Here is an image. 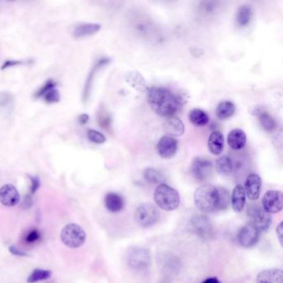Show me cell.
<instances>
[{"label": "cell", "mask_w": 283, "mask_h": 283, "mask_svg": "<svg viewBox=\"0 0 283 283\" xmlns=\"http://www.w3.org/2000/svg\"><path fill=\"white\" fill-rule=\"evenodd\" d=\"M147 101L157 115L173 116L181 107V99L164 87H151L147 92Z\"/></svg>", "instance_id": "6da1fadb"}, {"label": "cell", "mask_w": 283, "mask_h": 283, "mask_svg": "<svg viewBox=\"0 0 283 283\" xmlns=\"http://www.w3.org/2000/svg\"><path fill=\"white\" fill-rule=\"evenodd\" d=\"M194 202L199 210L212 213L218 210L219 190L215 186L205 185L197 189L194 193Z\"/></svg>", "instance_id": "7a4b0ae2"}, {"label": "cell", "mask_w": 283, "mask_h": 283, "mask_svg": "<svg viewBox=\"0 0 283 283\" xmlns=\"http://www.w3.org/2000/svg\"><path fill=\"white\" fill-rule=\"evenodd\" d=\"M154 202L165 211H174L180 206V197L176 189L166 184L158 185L154 193Z\"/></svg>", "instance_id": "3957f363"}, {"label": "cell", "mask_w": 283, "mask_h": 283, "mask_svg": "<svg viewBox=\"0 0 283 283\" xmlns=\"http://www.w3.org/2000/svg\"><path fill=\"white\" fill-rule=\"evenodd\" d=\"M160 218V213L157 208L152 204H142L135 212V224L141 227H151L154 226Z\"/></svg>", "instance_id": "277c9868"}, {"label": "cell", "mask_w": 283, "mask_h": 283, "mask_svg": "<svg viewBox=\"0 0 283 283\" xmlns=\"http://www.w3.org/2000/svg\"><path fill=\"white\" fill-rule=\"evenodd\" d=\"M151 258L148 249L142 247H132L127 253V264L132 269L142 272L151 266Z\"/></svg>", "instance_id": "5b68a950"}, {"label": "cell", "mask_w": 283, "mask_h": 283, "mask_svg": "<svg viewBox=\"0 0 283 283\" xmlns=\"http://www.w3.org/2000/svg\"><path fill=\"white\" fill-rule=\"evenodd\" d=\"M61 239L66 246L76 248L82 246L86 241V233L79 225L71 224L62 229Z\"/></svg>", "instance_id": "8992f818"}, {"label": "cell", "mask_w": 283, "mask_h": 283, "mask_svg": "<svg viewBox=\"0 0 283 283\" xmlns=\"http://www.w3.org/2000/svg\"><path fill=\"white\" fill-rule=\"evenodd\" d=\"M193 233L204 240L209 239L213 235V227L207 216L199 214L193 216L190 221Z\"/></svg>", "instance_id": "52a82bcc"}, {"label": "cell", "mask_w": 283, "mask_h": 283, "mask_svg": "<svg viewBox=\"0 0 283 283\" xmlns=\"http://www.w3.org/2000/svg\"><path fill=\"white\" fill-rule=\"evenodd\" d=\"M247 214L252 219V225L258 228L259 232H265L268 229L271 225L272 218L269 213L264 210V208L260 206H248Z\"/></svg>", "instance_id": "ba28073f"}, {"label": "cell", "mask_w": 283, "mask_h": 283, "mask_svg": "<svg viewBox=\"0 0 283 283\" xmlns=\"http://www.w3.org/2000/svg\"><path fill=\"white\" fill-rule=\"evenodd\" d=\"M213 166L209 160L204 158L197 157L193 160L191 166V173L195 180L205 181L208 179L212 174Z\"/></svg>", "instance_id": "9c48e42d"}, {"label": "cell", "mask_w": 283, "mask_h": 283, "mask_svg": "<svg viewBox=\"0 0 283 283\" xmlns=\"http://www.w3.org/2000/svg\"><path fill=\"white\" fill-rule=\"evenodd\" d=\"M260 232L249 223L241 227L238 233V241L244 247H251L258 243Z\"/></svg>", "instance_id": "30bf717a"}, {"label": "cell", "mask_w": 283, "mask_h": 283, "mask_svg": "<svg viewBox=\"0 0 283 283\" xmlns=\"http://www.w3.org/2000/svg\"><path fill=\"white\" fill-rule=\"evenodd\" d=\"M263 206L268 213L280 212L283 208V193L278 190L267 191L263 199Z\"/></svg>", "instance_id": "8fae6325"}, {"label": "cell", "mask_w": 283, "mask_h": 283, "mask_svg": "<svg viewBox=\"0 0 283 283\" xmlns=\"http://www.w3.org/2000/svg\"><path fill=\"white\" fill-rule=\"evenodd\" d=\"M158 154L160 157L169 159L173 157L178 149V141L176 139L170 135H165L160 138L157 144Z\"/></svg>", "instance_id": "7c38bea8"}, {"label": "cell", "mask_w": 283, "mask_h": 283, "mask_svg": "<svg viewBox=\"0 0 283 283\" xmlns=\"http://www.w3.org/2000/svg\"><path fill=\"white\" fill-rule=\"evenodd\" d=\"M244 188L246 197L252 201H255L260 196L262 189L261 177L257 174H250L246 179Z\"/></svg>", "instance_id": "4fadbf2b"}, {"label": "cell", "mask_w": 283, "mask_h": 283, "mask_svg": "<svg viewBox=\"0 0 283 283\" xmlns=\"http://www.w3.org/2000/svg\"><path fill=\"white\" fill-rule=\"evenodd\" d=\"M20 195L14 185H3L0 189V203L7 207H13L19 203Z\"/></svg>", "instance_id": "5bb4252c"}, {"label": "cell", "mask_w": 283, "mask_h": 283, "mask_svg": "<svg viewBox=\"0 0 283 283\" xmlns=\"http://www.w3.org/2000/svg\"><path fill=\"white\" fill-rule=\"evenodd\" d=\"M109 58H101L99 59L97 62H95V64L93 66L92 68L89 75L87 76V81L85 83L84 90H83V101H88L89 96H90L91 89L93 87V80L95 78L96 73H98L99 71L101 70V68L106 67L107 65L109 64Z\"/></svg>", "instance_id": "9a60e30c"}, {"label": "cell", "mask_w": 283, "mask_h": 283, "mask_svg": "<svg viewBox=\"0 0 283 283\" xmlns=\"http://www.w3.org/2000/svg\"><path fill=\"white\" fill-rule=\"evenodd\" d=\"M283 272L278 268L266 269L259 272L257 277V283H283Z\"/></svg>", "instance_id": "2e32d148"}, {"label": "cell", "mask_w": 283, "mask_h": 283, "mask_svg": "<svg viewBox=\"0 0 283 283\" xmlns=\"http://www.w3.org/2000/svg\"><path fill=\"white\" fill-rule=\"evenodd\" d=\"M227 144L233 150H241L246 146L247 135L241 129H234L227 135Z\"/></svg>", "instance_id": "e0dca14e"}, {"label": "cell", "mask_w": 283, "mask_h": 283, "mask_svg": "<svg viewBox=\"0 0 283 283\" xmlns=\"http://www.w3.org/2000/svg\"><path fill=\"white\" fill-rule=\"evenodd\" d=\"M225 137L221 132H213L208 140V149L213 155H219L224 151Z\"/></svg>", "instance_id": "ac0fdd59"}, {"label": "cell", "mask_w": 283, "mask_h": 283, "mask_svg": "<svg viewBox=\"0 0 283 283\" xmlns=\"http://www.w3.org/2000/svg\"><path fill=\"white\" fill-rule=\"evenodd\" d=\"M165 130L170 136H181L185 133V125L180 118L173 115L166 120Z\"/></svg>", "instance_id": "d6986e66"}, {"label": "cell", "mask_w": 283, "mask_h": 283, "mask_svg": "<svg viewBox=\"0 0 283 283\" xmlns=\"http://www.w3.org/2000/svg\"><path fill=\"white\" fill-rule=\"evenodd\" d=\"M231 203L233 210L237 213H240L244 210V206L246 204V193L243 185H238L233 189V193L231 195Z\"/></svg>", "instance_id": "ffe728a7"}, {"label": "cell", "mask_w": 283, "mask_h": 283, "mask_svg": "<svg viewBox=\"0 0 283 283\" xmlns=\"http://www.w3.org/2000/svg\"><path fill=\"white\" fill-rule=\"evenodd\" d=\"M101 28V24L99 23H81L74 28L73 36L75 38H82L86 37L93 36L96 33H98Z\"/></svg>", "instance_id": "44dd1931"}, {"label": "cell", "mask_w": 283, "mask_h": 283, "mask_svg": "<svg viewBox=\"0 0 283 283\" xmlns=\"http://www.w3.org/2000/svg\"><path fill=\"white\" fill-rule=\"evenodd\" d=\"M105 205L112 213L121 212L125 207V199L116 193H107L105 197Z\"/></svg>", "instance_id": "7402d4cb"}, {"label": "cell", "mask_w": 283, "mask_h": 283, "mask_svg": "<svg viewBox=\"0 0 283 283\" xmlns=\"http://www.w3.org/2000/svg\"><path fill=\"white\" fill-rule=\"evenodd\" d=\"M235 113V106L229 101H221L216 109V115L219 119H227Z\"/></svg>", "instance_id": "603a6c76"}, {"label": "cell", "mask_w": 283, "mask_h": 283, "mask_svg": "<svg viewBox=\"0 0 283 283\" xmlns=\"http://www.w3.org/2000/svg\"><path fill=\"white\" fill-rule=\"evenodd\" d=\"M252 8L248 5L241 6L236 14V21L238 25L245 27L248 25L252 19Z\"/></svg>", "instance_id": "cb8c5ba5"}, {"label": "cell", "mask_w": 283, "mask_h": 283, "mask_svg": "<svg viewBox=\"0 0 283 283\" xmlns=\"http://www.w3.org/2000/svg\"><path fill=\"white\" fill-rule=\"evenodd\" d=\"M189 117L191 122L196 126H206L209 121V118L207 113L199 108H194L189 113Z\"/></svg>", "instance_id": "d4e9b609"}, {"label": "cell", "mask_w": 283, "mask_h": 283, "mask_svg": "<svg viewBox=\"0 0 283 283\" xmlns=\"http://www.w3.org/2000/svg\"><path fill=\"white\" fill-rule=\"evenodd\" d=\"M216 170L223 175L229 174L233 170V163L231 158L227 155L219 157L216 161Z\"/></svg>", "instance_id": "484cf974"}, {"label": "cell", "mask_w": 283, "mask_h": 283, "mask_svg": "<svg viewBox=\"0 0 283 283\" xmlns=\"http://www.w3.org/2000/svg\"><path fill=\"white\" fill-rule=\"evenodd\" d=\"M144 177L147 182L153 185L165 184V178L161 173L153 168H147L144 171Z\"/></svg>", "instance_id": "4316f807"}, {"label": "cell", "mask_w": 283, "mask_h": 283, "mask_svg": "<svg viewBox=\"0 0 283 283\" xmlns=\"http://www.w3.org/2000/svg\"><path fill=\"white\" fill-rule=\"evenodd\" d=\"M52 276L51 271L48 270L35 269L28 277V283H34L39 281L47 280Z\"/></svg>", "instance_id": "83f0119b"}, {"label": "cell", "mask_w": 283, "mask_h": 283, "mask_svg": "<svg viewBox=\"0 0 283 283\" xmlns=\"http://www.w3.org/2000/svg\"><path fill=\"white\" fill-rule=\"evenodd\" d=\"M219 190V207L218 210L227 209L230 205V193L225 188H218Z\"/></svg>", "instance_id": "f1b7e54d"}, {"label": "cell", "mask_w": 283, "mask_h": 283, "mask_svg": "<svg viewBox=\"0 0 283 283\" xmlns=\"http://www.w3.org/2000/svg\"><path fill=\"white\" fill-rule=\"evenodd\" d=\"M98 123L105 130H109L112 127V117L107 110L101 107L98 113Z\"/></svg>", "instance_id": "f546056e"}, {"label": "cell", "mask_w": 283, "mask_h": 283, "mask_svg": "<svg viewBox=\"0 0 283 283\" xmlns=\"http://www.w3.org/2000/svg\"><path fill=\"white\" fill-rule=\"evenodd\" d=\"M259 121L263 128L267 132H272V130L275 129L276 124L272 115H270L269 114L266 113H261L259 115Z\"/></svg>", "instance_id": "4dcf8cb0"}, {"label": "cell", "mask_w": 283, "mask_h": 283, "mask_svg": "<svg viewBox=\"0 0 283 283\" xmlns=\"http://www.w3.org/2000/svg\"><path fill=\"white\" fill-rule=\"evenodd\" d=\"M57 82L54 81L53 79H48V81H46L45 84L43 85L39 90L38 91L35 95H34V97L36 99L41 98V97H43V95L47 94V93L49 92V91L54 89V88H56Z\"/></svg>", "instance_id": "1f68e13d"}, {"label": "cell", "mask_w": 283, "mask_h": 283, "mask_svg": "<svg viewBox=\"0 0 283 283\" xmlns=\"http://www.w3.org/2000/svg\"><path fill=\"white\" fill-rule=\"evenodd\" d=\"M87 137L93 143L98 144V145L105 143L107 140L106 136L103 134H101V132L93 129L89 130L87 132Z\"/></svg>", "instance_id": "d6a6232c"}, {"label": "cell", "mask_w": 283, "mask_h": 283, "mask_svg": "<svg viewBox=\"0 0 283 283\" xmlns=\"http://www.w3.org/2000/svg\"><path fill=\"white\" fill-rule=\"evenodd\" d=\"M42 235H41L39 230L37 229V228H32L24 236V240H25V243L28 244H35L37 242L39 241Z\"/></svg>", "instance_id": "836d02e7"}, {"label": "cell", "mask_w": 283, "mask_h": 283, "mask_svg": "<svg viewBox=\"0 0 283 283\" xmlns=\"http://www.w3.org/2000/svg\"><path fill=\"white\" fill-rule=\"evenodd\" d=\"M43 98L45 102L48 104L57 103L61 100V95L60 93L57 88H54L49 91L47 94L43 95Z\"/></svg>", "instance_id": "e575fe53"}, {"label": "cell", "mask_w": 283, "mask_h": 283, "mask_svg": "<svg viewBox=\"0 0 283 283\" xmlns=\"http://www.w3.org/2000/svg\"><path fill=\"white\" fill-rule=\"evenodd\" d=\"M14 97L10 94H3L0 97V111H7L13 106Z\"/></svg>", "instance_id": "d590c367"}, {"label": "cell", "mask_w": 283, "mask_h": 283, "mask_svg": "<svg viewBox=\"0 0 283 283\" xmlns=\"http://www.w3.org/2000/svg\"><path fill=\"white\" fill-rule=\"evenodd\" d=\"M28 63L25 61H22V60H7L3 63V66L1 67V70H5L7 68H12V67H16V66H19V65H24Z\"/></svg>", "instance_id": "8d00e7d4"}, {"label": "cell", "mask_w": 283, "mask_h": 283, "mask_svg": "<svg viewBox=\"0 0 283 283\" xmlns=\"http://www.w3.org/2000/svg\"><path fill=\"white\" fill-rule=\"evenodd\" d=\"M30 180H31V193H36V191L39 189L40 187V180L39 178L37 176H30Z\"/></svg>", "instance_id": "74e56055"}, {"label": "cell", "mask_w": 283, "mask_h": 283, "mask_svg": "<svg viewBox=\"0 0 283 283\" xmlns=\"http://www.w3.org/2000/svg\"><path fill=\"white\" fill-rule=\"evenodd\" d=\"M277 235H278V240L281 245H283V224L281 222L278 227H277Z\"/></svg>", "instance_id": "f35d334b"}, {"label": "cell", "mask_w": 283, "mask_h": 283, "mask_svg": "<svg viewBox=\"0 0 283 283\" xmlns=\"http://www.w3.org/2000/svg\"><path fill=\"white\" fill-rule=\"evenodd\" d=\"M9 252H11L12 254H14L15 256H26L25 252H22L20 251L19 249H18L17 247H14V246H11L9 247Z\"/></svg>", "instance_id": "ab89813d"}, {"label": "cell", "mask_w": 283, "mask_h": 283, "mask_svg": "<svg viewBox=\"0 0 283 283\" xmlns=\"http://www.w3.org/2000/svg\"><path fill=\"white\" fill-rule=\"evenodd\" d=\"M89 121V115L87 114H81L78 116V122L81 125H86Z\"/></svg>", "instance_id": "60d3db41"}, {"label": "cell", "mask_w": 283, "mask_h": 283, "mask_svg": "<svg viewBox=\"0 0 283 283\" xmlns=\"http://www.w3.org/2000/svg\"><path fill=\"white\" fill-rule=\"evenodd\" d=\"M202 283H221L220 281L217 278H208L206 280L204 281Z\"/></svg>", "instance_id": "b9f144b4"}]
</instances>
